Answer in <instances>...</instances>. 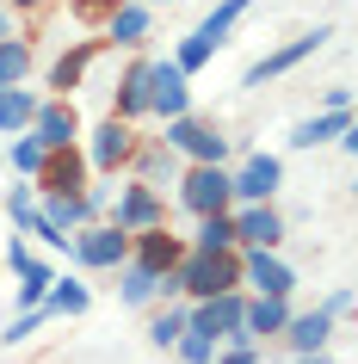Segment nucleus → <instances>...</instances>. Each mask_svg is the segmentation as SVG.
<instances>
[{"instance_id":"7","label":"nucleus","mask_w":358,"mask_h":364,"mask_svg":"<svg viewBox=\"0 0 358 364\" xmlns=\"http://www.w3.org/2000/svg\"><path fill=\"white\" fill-rule=\"evenodd\" d=\"M179 161H228V136L210 124V117H191V112H179V117H167V136H161Z\"/></svg>"},{"instance_id":"37","label":"nucleus","mask_w":358,"mask_h":364,"mask_svg":"<svg viewBox=\"0 0 358 364\" xmlns=\"http://www.w3.org/2000/svg\"><path fill=\"white\" fill-rule=\"evenodd\" d=\"M0 38H13V6L0 0Z\"/></svg>"},{"instance_id":"34","label":"nucleus","mask_w":358,"mask_h":364,"mask_svg":"<svg viewBox=\"0 0 358 364\" xmlns=\"http://www.w3.org/2000/svg\"><path fill=\"white\" fill-rule=\"evenodd\" d=\"M352 303H358V290H352V284H334V290H327V303H321V309H327L334 321H352Z\"/></svg>"},{"instance_id":"3","label":"nucleus","mask_w":358,"mask_h":364,"mask_svg":"<svg viewBox=\"0 0 358 364\" xmlns=\"http://www.w3.org/2000/svg\"><path fill=\"white\" fill-rule=\"evenodd\" d=\"M173 186H179V204L191 216H216V210L235 204V192H228V161H186Z\"/></svg>"},{"instance_id":"2","label":"nucleus","mask_w":358,"mask_h":364,"mask_svg":"<svg viewBox=\"0 0 358 364\" xmlns=\"http://www.w3.org/2000/svg\"><path fill=\"white\" fill-rule=\"evenodd\" d=\"M80 154H87V173H99V179L124 173V167H130V154H136V124H124V117H99L93 130H80Z\"/></svg>"},{"instance_id":"23","label":"nucleus","mask_w":358,"mask_h":364,"mask_svg":"<svg viewBox=\"0 0 358 364\" xmlns=\"http://www.w3.org/2000/svg\"><path fill=\"white\" fill-rule=\"evenodd\" d=\"M247 6H253V0H216V6H210L204 19L191 25V31H198V38H210L216 50H223V43H228V31L241 25V13H247Z\"/></svg>"},{"instance_id":"14","label":"nucleus","mask_w":358,"mask_h":364,"mask_svg":"<svg viewBox=\"0 0 358 364\" xmlns=\"http://www.w3.org/2000/svg\"><path fill=\"white\" fill-rule=\"evenodd\" d=\"M334 333H339V321L315 303V309H290V321H284L278 340L290 346V352H321V346H334Z\"/></svg>"},{"instance_id":"4","label":"nucleus","mask_w":358,"mask_h":364,"mask_svg":"<svg viewBox=\"0 0 358 364\" xmlns=\"http://www.w3.org/2000/svg\"><path fill=\"white\" fill-rule=\"evenodd\" d=\"M327 38H334V25H315V31H297V38H284L278 50H265V56L241 75V87H272V80H284L290 68H302V62L315 56V50H327Z\"/></svg>"},{"instance_id":"21","label":"nucleus","mask_w":358,"mask_h":364,"mask_svg":"<svg viewBox=\"0 0 358 364\" xmlns=\"http://www.w3.org/2000/svg\"><path fill=\"white\" fill-rule=\"evenodd\" d=\"M31 117H38V93L31 87H0V142L6 136H19V130H31Z\"/></svg>"},{"instance_id":"16","label":"nucleus","mask_w":358,"mask_h":364,"mask_svg":"<svg viewBox=\"0 0 358 364\" xmlns=\"http://www.w3.org/2000/svg\"><path fill=\"white\" fill-rule=\"evenodd\" d=\"M179 253H186V241H179L167 223H154V229H136V235H130V259H136V266L173 272V266H179Z\"/></svg>"},{"instance_id":"33","label":"nucleus","mask_w":358,"mask_h":364,"mask_svg":"<svg viewBox=\"0 0 358 364\" xmlns=\"http://www.w3.org/2000/svg\"><path fill=\"white\" fill-rule=\"evenodd\" d=\"M210 364H260V340H228V346H216V358Z\"/></svg>"},{"instance_id":"28","label":"nucleus","mask_w":358,"mask_h":364,"mask_svg":"<svg viewBox=\"0 0 358 364\" xmlns=\"http://www.w3.org/2000/svg\"><path fill=\"white\" fill-rule=\"evenodd\" d=\"M173 62H179L186 75H198L204 62H216V43H210V38H198V31H186V38L173 43Z\"/></svg>"},{"instance_id":"39","label":"nucleus","mask_w":358,"mask_h":364,"mask_svg":"<svg viewBox=\"0 0 358 364\" xmlns=\"http://www.w3.org/2000/svg\"><path fill=\"white\" fill-rule=\"evenodd\" d=\"M142 6H179V0H142Z\"/></svg>"},{"instance_id":"31","label":"nucleus","mask_w":358,"mask_h":364,"mask_svg":"<svg viewBox=\"0 0 358 364\" xmlns=\"http://www.w3.org/2000/svg\"><path fill=\"white\" fill-rule=\"evenodd\" d=\"M167 352H173L179 364H210V358H216V340H210V333H191V327H186V333H179Z\"/></svg>"},{"instance_id":"18","label":"nucleus","mask_w":358,"mask_h":364,"mask_svg":"<svg viewBox=\"0 0 358 364\" xmlns=\"http://www.w3.org/2000/svg\"><path fill=\"white\" fill-rule=\"evenodd\" d=\"M241 321H247V340H278L284 321H290V296H253V290H247Z\"/></svg>"},{"instance_id":"9","label":"nucleus","mask_w":358,"mask_h":364,"mask_svg":"<svg viewBox=\"0 0 358 364\" xmlns=\"http://www.w3.org/2000/svg\"><path fill=\"white\" fill-rule=\"evenodd\" d=\"M112 223L124 235H136V229H154V223H167V198H161V186H149V179H124L117 186V210H112Z\"/></svg>"},{"instance_id":"17","label":"nucleus","mask_w":358,"mask_h":364,"mask_svg":"<svg viewBox=\"0 0 358 364\" xmlns=\"http://www.w3.org/2000/svg\"><path fill=\"white\" fill-rule=\"evenodd\" d=\"M149 19H154V6H142V0H117L112 13H105V43H117V50H142Z\"/></svg>"},{"instance_id":"19","label":"nucleus","mask_w":358,"mask_h":364,"mask_svg":"<svg viewBox=\"0 0 358 364\" xmlns=\"http://www.w3.org/2000/svg\"><path fill=\"white\" fill-rule=\"evenodd\" d=\"M93 56H99V43H93V38H87V43H75V50H62V56H56V68H50V93H56V99H75V87L87 80Z\"/></svg>"},{"instance_id":"15","label":"nucleus","mask_w":358,"mask_h":364,"mask_svg":"<svg viewBox=\"0 0 358 364\" xmlns=\"http://www.w3.org/2000/svg\"><path fill=\"white\" fill-rule=\"evenodd\" d=\"M112 117H124V124H142L149 117V56H136L124 75H117L112 87Z\"/></svg>"},{"instance_id":"5","label":"nucleus","mask_w":358,"mask_h":364,"mask_svg":"<svg viewBox=\"0 0 358 364\" xmlns=\"http://www.w3.org/2000/svg\"><path fill=\"white\" fill-rule=\"evenodd\" d=\"M68 253H75V266H87V272H117L130 259V235L117 229V223H80V229L68 235Z\"/></svg>"},{"instance_id":"1","label":"nucleus","mask_w":358,"mask_h":364,"mask_svg":"<svg viewBox=\"0 0 358 364\" xmlns=\"http://www.w3.org/2000/svg\"><path fill=\"white\" fill-rule=\"evenodd\" d=\"M173 284H179L186 303L216 296V290H235V284H241V247H223V253L186 247V253H179V266H173Z\"/></svg>"},{"instance_id":"10","label":"nucleus","mask_w":358,"mask_h":364,"mask_svg":"<svg viewBox=\"0 0 358 364\" xmlns=\"http://www.w3.org/2000/svg\"><path fill=\"white\" fill-rule=\"evenodd\" d=\"M179 112H191V75L179 68L173 56H154L149 62V117H179Z\"/></svg>"},{"instance_id":"25","label":"nucleus","mask_w":358,"mask_h":364,"mask_svg":"<svg viewBox=\"0 0 358 364\" xmlns=\"http://www.w3.org/2000/svg\"><path fill=\"white\" fill-rule=\"evenodd\" d=\"M0 161L19 173V179H31V173L43 167V142H38L31 130H19V136H6V142H0Z\"/></svg>"},{"instance_id":"8","label":"nucleus","mask_w":358,"mask_h":364,"mask_svg":"<svg viewBox=\"0 0 358 364\" xmlns=\"http://www.w3.org/2000/svg\"><path fill=\"white\" fill-rule=\"evenodd\" d=\"M241 290H253V296H290L297 290V266L278 247H241Z\"/></svg>"},{"instance_id":"30","label":"nucleus","mask_w":358,"mask_h":364,"mask_svg":"<svg viewBox=\"0 0 358 364\" xmlns=\"http://www.w3.org/2000/svg\"><path fill=\"white\" fill-rule=\"evenodd\" d=\"M6 216H13V229H31V216H38V186L25 179V186H6Z\"/></svg>"},{"instance_id":"24","label":"nucleus","mask_w":358,"mask_h":364,"mask_svg":"<svg viewBox=\"0 0 358 364\" xmlns=\"http://www.w3.org/2000/svg\"><path fill=\"white\" fill-rule=\"evenodd\" d=\"M87 303H93V290L80 284V278H50V290H43V309L50 315H87Z\"/></svg>"},{"instance_id":"32","label":"nucleus","mask_w":358,"mask_h":364,"mask_svg":"<svg viewBox=\"0 0 358 364\" xmlns=\"http://www.w3.org/2000/svg\"><path fill=\"white\" fill-rule=\"evenodd\" d=\"M43 321H50V309H19V315L6 321V333H0V346H25V340H31V333H38Z\"/></svg>"},{"instance_id":"38","label":"nucleus","mask_w":358,"mask_h":364,"mask_svg":"<svg viewBox=\"0 0 358 364\" xmlns=\"http://www.w3.org/2000/svg\"><path fill=\"white\" fill-rule=\"evenodd\" d=\"M6 6H19V13H43L50 0H6Z\"/></svg>"},{"instance_id":"26","label":"nucleus","mask_w":358,"mask_h":364,"mask_svg":"<svg viewBox=\"0 0 358 364\" xmlns=\"http://www.w3.org/2000/svg\"><path fill=\"white\" fill-rule=\"evenodd\" d=\"M186 247H198V253H223V247H235V223H228V210L198 216V229H191Z\"/></svg>"},{"instance_id":"20","label":"nucleus","mask_w":358,"mask_h":364,"mask_svg":"<svg viewBox=\"0 0 358 364\" xmlns=\"http://www.w3.org/2000/svg\"><path fill=\"white\" fill-rule=\"evenodd\" d=\"M130 167H136V179H149V186H167V179H179V167H186V161H179L167 142H136Z\"/></svg>"},{"instance_id":"22","label":"nucleus","mask_w":358,"mask_h":364,"mask_svg":"<svg viewBox=\"0 0 358 364\" xmlns=\"http://www.w3.org/2000/svg\"><path fill=\"white\" fill-rule=\"evenodd\" d=\"M346 124H352V112H315V117H302L297 130H290V149H321V142H334Z\"/></svg>"},{"instance_id":"6","label":"nucleus","mask_w":358,"mask_h":364,"mask_svg":"<svg viewBox=\"0 0 358 364\" xmlns=\"http://www.w3.org/2000/svg\"><path fill=\"white\" fill-rule=\"evenodd\" d=\"M278 186H284V154H272V149H247L241 167H228L235 204H265V198H278Z\"/></svg>"},{"instance_id":"36","label":"nucleus","mask_w":358,"mask_h":364,"mask_svg":"<svg viewBox=\"0 0 358 364\" xmlns=\"http://www.w3.org/2000/svg\"><path fill=\"white\" fill-rule=\"evenodd\" d=\"M290 364H339V358L327 352V346H321V352H290Z\"/></svg>"},{"instance_id":"29","label":"nucleus","mask_w":358,"mask_h":364,"mask_svg":"<svg viewBox=\"0 0 358 364\" xmlns=\"http://www.w3.org/2000/svg\"><path fill=\"white\" fill-rule=\"evenodd\" d=\"M179 333H186V309H179V303H167L161 315H149V346H161V352H167Z\"/></svg>"},{"instance_id":"27","label":"nucleus","mask_w":358,"mask_h":364,"mask_svg":"<svg viewBox=\"0 0 358 364\" xmlns=\"http://www.w3.org/2000/svg\"><path fill=\"white\" fill-rule=\"evenodd\" d=\"M31 75V38H0V87H19V80Z\"/></svg>"},{"instance_id":"13","label":"nucleus","mask_w":358,"mask_h":364,"mask_svg":"<svg viewBox=\"0 0 358 364\" xmlns=\"http://www.w3.org/2000/svg\"><path fill=\"white\" fill-rule=\"evenodd\" d=\"M31 136H38L43 149H75V142H80V112H75V99L43 93V99H38V117H31Z\"/></svg>"},{"instance_id":"11","label":"nucleus","mask_w":358,"mask_h":364,"mask_svg":"<svg viewBox=\"0 0 358 364\" xmlns=\"http://www.w3.org/2000/svg\"><path fill=\"white\" fill-rule=\"evenodd\" d=\"M228 223H235V247H284V210L265 198V204H228Z\"/></svg>"},{"instance_id":"35","label":"nucleus","mask_w":358,"mask_h":364,"mask_svg":"<svg viewBox=\"0 0 358 364\" xmlns=\"http://www.w3.org/2000/svg\"><path fill=\"white\" fill-rule=\"evenodd\" d=\"M315 112H352V87H346V80H339V87H321Z\"/></svg>"},{"instance_id":"12","label":"nucleus","mask_w":358,"mask_h":364,"mask_svg":"<svg viewBox=\"0 0 358 364\" xmlns=\"http://www.w3.org/2000/svg\"><path fill=\"white\" fill-rule=\"evenodd\" d=\"M179 284H173V272H154V266H136L124 259L117 266V303L124 309H149V303H173Z\"/></svg>"}]
</instances>
